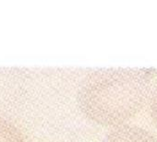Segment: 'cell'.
Wrapping results in <instances>:
<instances>
[{
  "label": "cell",
  "instance_id": "1",
  "mask_svg": "<svg viewBox=\"0 0 157 142\" xmlns=\"http://www.w3.org/2000/svg\"><path fill=\"white\" fill-rule=\"evenodd\" d=\"M151 91L149 76L140 69L100 68L82 81L77 102L89 119L115 127L124 125L143 108Z\"/></svg>",
  "mask_w": 157,
  "mask_h": 142
},
{
  "label": "cell",
  "instance_id": "2",
  "mask_svg": "<svg viewBox=\"0 0 157 142\" xmlns=\"http://www.w3.org/2000/svg\"><path fill=\"white\" fill-rule=\"evenodd\" d=\"M103 142H157V138L140 125L124 124L110 130Z\"/></svg>",
  "mask_w": 157,
  "mask_h": 142
},
{
  "label": "cell",
  "instance_id": "3",
  "mask_svg": "<svg viewBox=\"0 0 157 142\" xmlns=\"http://www.w3.org/2000/svg\"><path fill=\"white\" fill-rule=\"evenodd\" d=\"M0 142H29L25 132L14 122L0 117Z\"/></svg>",
  "mask_w": 157,
  "mask_h": 142
},
{
  "label": "cell",
  "instance_id": "4",
  "mask_svg": "<svg viewBox=\"0 0 157 142\" xmlns=\"http://www.w3.org/2000/svg\"><path fill=\"white\" fill-rule=\"evenodd\" d=\"M149 107L151 117L157 127V83L151 91L149 97Z\"/></svg>",
  "mask_w": 157,
  "mask_h": 142
}]
</instances>
